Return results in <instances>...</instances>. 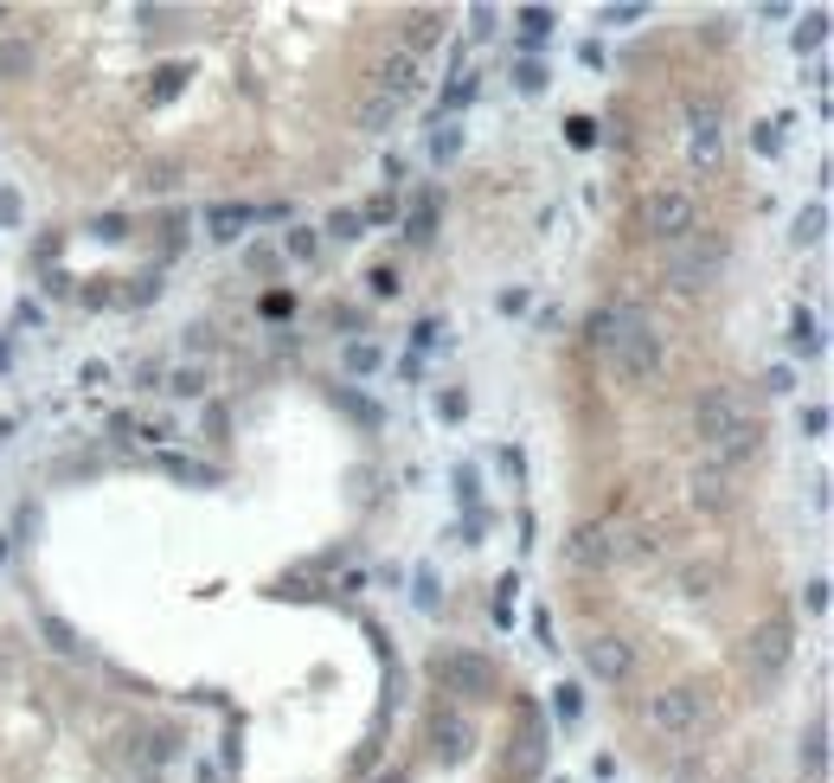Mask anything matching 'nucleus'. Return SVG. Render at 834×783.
<instances>
[{
  "label": "nucleus",
  "mask_w": 834,
  "mask_h": 783,
  "mask_svg": "<svg viewBox=\"0 0 834 783\" xmlns=\"http://www.w3.org/2000/svg\"><path fill=\"white\" fill-rule=\"evenodd\" d=\"M341 405H348V412L359 418V425H379V412H372V405H366L359 392H348V386H341Z\"/></svg>",
  "instance_id": "nucleus-40"
},
{
  "label": "nucleus",
  "mask_w": 834,
  "mask_h": 783,
  "mask_svg": "<svg viewBox=\"0 0 834 783\" xmlns=\"http://www.w3.org/2000/svg\"><path fill=\"white\" fill-rule=\"evenodd\" d=\"M39 636L52 642L59 655H77V648H84V642H77V630H71L65 617H39Z\"/></svg>",
  "instance_id": "nucleus-27"
},
{
  "label": "nucleus",
  "mask_w": 834,
  "mask_h": 783,
  "mask_svg": "<svg viewBox=\"0 0 834 783\" xmlns=\"http://www.w3.org/2000/svg\"><path fill=\"white\" fill-rule=\"evenodd\" d=\"M167 476H180V482H218L212 469H200V463H187V456H167Z\"/></svg>",
  "instance_id": "nucleus-37"
},
{
  "label": "nucleus",
  "mask_w": 834,
  "mask_h": 783,
  "mask_svg": "<svg viewBox=\"0 0 834 783\" xmlns=\"http://www.w3.org/2000/svg\"><path fill=\"white\" fill-rule=\"evenodd\" d=\"M482 97V72H456V84L443 90V103H437V116H456V110H469Z\"/></svg>",
  "instance_id": "nucleus-20"
},
{
  "label": "nucleus",
  "mask_w": 834,
  "mask_h": 783,
  "mask_svg": "<svg viewBox=\"0 0 834 783\" xmlns=\"http://www.w3.org/2000/svg\"><path fill=\"white\" fill-rule=\"evenodd\" d=\"M430 738H437V758H443V765H469V758H476V725H469L463 712H437Z\"/></svg>",
  "instance_id": "nucleus-12"
},
{
  "label": "nucleus",
  "mask_w": 834,
  "mask_h": 783,
  "mask_svg": "<svg viewBox=\"0 0 834 783\" xmlns=\"http://www.w3.org/2000/svg\"><path fill=\"white\" fill-rule=\"evenodd\" d=\"M789 655H796V623L789 617H764L751 636L738 642V661H745L751 681H776L789 668Z\"/></svg>",
  "instance_id": "nucleus-3"
},
{
  "label": "nucleus",
  "mask_w": 834,
  "mask_h": 783,
  "mask_svg": "<svg viewBox=\"0 0 834 783\" xmlns=\"http://www.w3.org/2000/svg\"><path fill=\"white\" fill-rule=\"evenodd\" d=\"M553 26H558L553 7H520V39H527V46H546V39H553Z\"/></svg>",
  "instance_id": "nucleus-23"
},
{
  "label": "nucleus",
  "mask_w": 834,
  "mask_h": 783,
  "mask_svg": "<svg viewBox=\"0 0 834 783\" xmlns=\"http://www.w3.org/2000/svg\"><path fill=\"white\" fill-rule=\"evenodd\" d=\"M758 450H764V425H758V418H745V425L725 430L719 443H706V463L732 476V463H745V456H758Z\"/></svg>",
  "instance_id": "nucleus-10"
},
{
  "label": "nucleus",
  "mask_w": 834,
  "mask_h": 783,
  "mask_svg": "<svg viewBox=\"0 0 834 783\" xmlns=\"http://www.w3.org/2000/svg\"><path fill=\"white\" fill-rule=\"evenodd\" d=\"M699 719H706V687H694V681L661 687V694L648 700V725H655V732H694Z\"/></svg>",
  "instance_id": "nucleus-6"
},
{
  "label": "nucleus",
  "mask_w": 834,
  "mask_h": 783,
  "mask_svg": "<svg viewBox=\"0 0 834 783\" xmlns=\"http://www.w3.org/2000/svg\"><path fill=\"white\" fill-rule=\"evenodd\" d=\"M565 142L571 148H597V116H565Z\"/></svg>",
  "instance_id": "nucleus-32"
},
{
  "label": "nucleus",
  "mask_w": 834,
  "mask_h": 783,
  "mask_svg": "<svg viewBox=\"0 0 834 783\" xmlns=\"http://www.w3.org/2000/svg\"><path fill=\"white\" fill-rule=\"evenodd\" d=\"M430 154H437V161H456V154H463V129H456V116H437V136H430Z\"/></svg>",
  "instance_id": "nucleus-26"
},
{
  "label": "nucleus",
  "mask_w": 834,
  "mask_h": 783,
  "mask_svg": "<svg viewBox=\"0 0 834 783\" xmlns=\"http://www.w3.org/2000/svg\"><path fill=\"white\" fill-rule=\"evenodd\" d=\"M565 559H571V571H610L623 559V533L610 520H584V527H571Z\"/></svg>",
  "instance_id": "nucleus-5"
},
{
  "label": "nucleus",
  "mask_w": 834,
  "mask_h": 783,
  "mask_svg": "<svg viewBox=\"0 0 834 783\" xmlns=\"http://www.w3.org/2000/svg\"><path fill=\"white\" fill-rule=\"evenodd\" d=\"M578 707H584V694L578 687H558V719H578Z\"/></svg>",
  "instance_id": "nucleus-43"
},
{
  "label": "nucleus",
  "mask_w": 834,
  "mask_h": 783,
  "mask_svg": "<svg viewBox=\"0 0 834 783\" xmlns=\"http://www.w3.org/2000/svg\"><path fill=\"white\" fill-rule=\"evenodd\" d=\"M822 39H829V13H822V7H816V13H803V26H796V33H789V46H796V59H803V52H816V46H822Z\"/></svg>",
  "instance_id": "nucleus-24"
},
{
  "label": "nucleus",
  "mask_w": 834,
  "mask_h": 783,
  "mask_svg": "<svg viewBox=\"0 0 834 783\" xmlns=\"http://www.w3.org/2000/svg\"><path fill=\"white\" fill-rule=\"evenodd\" d=\"M348 372H379V348H372V341H353V348H348Z\"/></svg>",
  "instance_id": "nucleus-36"
},
{
  "label": "nucleus",
  "mask_w": 834,
  "mask_h": 783,
  "mask_svg": "<svg viewBox=\"0 0 834 783\" xmlns=\"http://www.w3.org/2000/svg\"><path fill=\"white\" fill-rule=\"evenodd\" d=\"M789 354H803V359H816L822 354V321H816V308H789Z\"/></svg>",
  "instance_id": "nucleus-15"
},
{
  "label": "nucleus",
  "mask_w": 834,
  "mask_h": 783,
  "mask_svg": "<svg viewBox=\"0 0 834 783\" xmlns=\"http://www.w3.org/2000/svg\"><path fill=\"white\" fill-rule=\"evenodd\" d=\"M725 257H732V251H725V238H719V231H687V238L674 244V257H668V283L694 295V289H706V283H719V277H725Z\"/></svg>",
  "instance_id": "nucleus-2"
},
{
  "label": "nucleus",
  "mask_w": 834,
  "mask_h": 783,
  "mask_svg": "<svg viewBox=\"0 0 834 783\" xmlns=\"http://www.w3.org/2000/svg\"><path fill=\"white\" fill-rule=\"evenodd\" d=\"M803 430H809V437H829V412H822V405H809V412H803Z\"/></svg>",
  "instance_id": "nucleus-44"
},
{
  "label": "nucleus",
  "mask_w": 834,
  "mask_h": 783,
  "mask_svg": "<svg viewBox=\"0 0 834 783\" xmlns=\"http://www.w3.org/2000/svg\"><path fill=\"white\" fill-rule=\"evenodd\" d=\"M764 392H796V372H789V366H770V372H764Z\"/></svg>",
  "instance_id": "nucleus-41"
},
{
  "label": "nucleus",
  "mask_w": 834,
  "mask_h": 783,
  "mask_svg": "<svg viewBox=\"0 0 834 783\" xmlns=\"http://www.w3.org/2000/svg\"><path fill=\"white\" fill-rule=\"evenodd\" d=\"M610 334H617V302L584 315V348H591V354H610Z\"/></svg>",
  "instance_id": "nucleus-21"
},
{
  "label": "nucleus",
  "mask_w": 834,
  "mask_h": 783,
  "mask_svg": "<svg viewBox=\"0 0 834 783\" xmlns=\"http://www.w3.org/2000/svg\"><path fill=\"white\" fill-rule=\"evenodd\" d=\"M167 392H174V399H200V392H206V372H200V366H180V372L167 379Z\"/></svg>",
  "instance_id": "nucleus-30"
},
{
  "label": "nucleus",
  "mask_w": 834,
  "mask_h": 783,
  "mask_svg": "<svg viewBox=\"0 0 834 783\" xmlns=\"http://www.w3.org/2000/svg\"><path fill=\"white\" fill-rule=\"evenodd\" d=\"M366 289H372V295H379V302H386V295H399V270H392V264H372V270H366Z\"/></svg>",
  "instance_id": "nucleus-34"
},
{
  "label": "nucleus",
  "mask_w": 834,
  "mask_h": 783,
  "mask_svg": "<svg viewBox=\"0 0 834 783\" xmlns=\"http://www.w3.org/2000/svg\"><path fill=\"white\" fill-rule=\"evenodd\" d=\"M469 33H476V39L494 33V7H469Z\"/></svg>",
  "instance_id": "nucleus-42"
},
{
  "label": "nucleus",
  "mask_w": 834,
  "mask_h": 783,
  "mask_svg": "<svg viewBox=\"0 0 834 783\" xmlns=\"http://www.w3.org/2000/svg\"><path fill=\"white\" fill-rule=\"evenodd\" d=\"M282 251H289L295 264H308V257H315L321 244H315V231H302V225H289V231H282Z\"/></svg>",
  "instance_id": "nucleus-29"
},
{
  "label": "nucleus",
  "mask_w": 834,
  "mask_h": 783,
  "mask_svg": "<svg viewBox=\"0 0 834 783\" xmlns=\"http://www.w3.org/2000/svg\"><path fill=\"white\" fill-rule=\"evenodd\" d=\"M26 72H33V46H20V39L0 46V77H26Z\"/></svg>",
  "instance_id": "nucleus-28"
},
{
  "label": "nucleus",
  "mask_w": 834,
  "mask_h": 783,
  "mask_svg": "<svg viewBox=\"0 0 834 783\" xmlns=\"http://www.w3.org/2000/svg\"><path fill=\"white\" fill-rule=\"evenodd\" d=\"M180 84H187V65H161V72H154V90H148V97H154V103H167V97H174Z\"/></svg>",
  "instance_id": "nucleus-33"
},
{
  "label": "nucleus",
  "mask_w": 834,
  "mask_h": 783,
  "mask_svg": "<svg viewBox=\"0 0 834 783\" xmlns=\"http://www.w3.org/2000/svg\"><path fill=\"white\" fill-rule=\"evenodd\" d=\"M642 13H648V7H597L604 26H629V20H642Z\"/></svg>",
  "instance_id": "nucleus-39"
},
{
  "label": "nucleus",
  "mask_w": 834,
  "mask_h": 783,
  "mask_svg": "<svg viewBox=\"0 0 834 783\" xmlns=\"http://www.w3.org/2000/svg\"><path fill=\"white\" fill-rule=\"evenodd\" d=\"M443 39V13H430V7H417L412 20H405V52H424V46H437Z\"/></svg>",
  "instance_id": "nucleus-18"
},
{
  "label": "nucleus",
  "mask_w": 834,
  "mask_h": 783,
  "mask_svg": "<svg viewBox=\"0 0 834 783\" xmlns=\"http://www.w3.org/2000/svg\"><path fill=\"white\" fill-rule=\"evenodd\" d=\"M399 110H405V103H392V97H379V90H372V97H359V116H353V123H359L366 136H386V129L399 123Z\"/></svg>",
  "instance_id": "nucleus-17"
},
{
  "label": "nucleus",
  "mask_w": 834,
  "mask_h": 783,
  "mask_svg": "<svg viewBox=\"0 0 834 783\" xmlns=\"http://www.w3.org/2000/svg\"><path fill=\"white\" fill-rule=\"evenodd\" d=\"M264 315H295V295H264Z\"/></svg>",
  "instance_id": "nucleus-45"
},
{
  "label": "nucleus",
  "mask_w": 834,
  "mask_h": 783,
  "mask_svg": "<svg viewBox=\"0 0 834 783\" xmlns=\"http://www.w3.org/2000/svg\"><path fill=\"white\" fill-rule=\"evenodd\" d=\"M610 359H617V372H623L629 386H648V379L661 372V334H655V321H648L642 308H629V302H617Z\"/></svg>",
  "instance_id": "nucleus-1"
},
{
  "label": "nucleus",
  "mask_w": 834,
  "mask_h": 783,
  "mask_svg": "<svg viewBox=\"0 0 834 783\" xmlns=\"http://www.w3.org/2000/svg\"><path fill=\"white\" fill-rule=\"evenodd\" d=\"M0 20H7V7H0Z\"/></svg>",
  "instance_id": "nucleus-48"
},
{
  "label": "nucleus",
  "mask_w": 834,
  "mask_h": 783,
  "mask_svg": "<svg viewBox=\"0 0 834 783\" xmlns=\"http://www.w3.org/2000/svg\"><path fill=\"white\" fill-rule=\"evenodd\" d=\"M796 765H803L809 778L829 771V719H809V732H803V745H796Z\"/></svg>",
  "instance_id": "nucleus-16"
},
{
  "label": "nucleus",
  "mask_w": 834,
  "mask_h": 783,
  "mask_svg": "<svg viewBox=\"0 0 834 783\" xmlns=\"http://www.w3.org/2000/svg\"><path fill=\"white\" fill-rule=\"evenodd\" d=\"M251 218H257L251 206H231V200H218V206L206 213V225H212V238H238V231H244Z\"/></svg>",
  "instance_id": "nucleus-22"
},
{
  "label": "nucleus",
  "mask_w": 834,
  "mask_h": 783,
  "mask_svg": "<svg viewBox=\"0 0 834 783\" xmlns=\"http://www.w3.org/2000/svg\"><path fill=\"white\" fill-rule=\"evenodd\" d=\"M321 231H328V238H341V244H359V238H366V225H359V213H353V206H334Z\"/></svg>",
  "instance_id": "nucleus-25"
},
{
  "label": "nucleus",
  "mask_w": 834,
  "mask_h": 783,
  "mask_svg": "<svg viewBox=\"0 0 834 783\" xmlns=\"http://www.w3.org/2000/svg\"><path fill=\"white\" fill-rule=\"evenodd\" d=\"M642 225H648V238H668V244H681L687 231L699 225L694 200L687 193H674V187H661V193H648V206H642Z\"/></svg>",
  "instance_id": "nucleus-7"
},
{
  "label": "nucleus",
  "mask_w": 834,
  "mask_h": 783,
  "mask_svg": "<svg viewBox=\"0 0 834 783\" xmlns=\"http://www.w3.org/2000/svg\"><path fill=\"white\" fill-rule=\"evenodd\" d=\"M712 584H719V566H687L681 571V591H687V597H706Z\"/></svg>",
  "instance_id": "nucleus-31"
},
{
  "label": "nucleus",
  "mask_w": 834,
  "mask_h": 783,
  "mask_svg": "<svg viewBox=\"0 0 834 783\" xmlns=\"http://www.w3.org/2000/svg\"><path fill=\"white\" fill-rule=\"evenodd\" d=\"M430 668H437V681H443L450 694H463V700H494V687H501L494 661L476 655V648H443Z\"/></svg>",
  "instance_id": "nucleus-4"
},
{
  "label": "nucleus",
  "mask_w": 834,
  "mask_h": 783,
  "mask_svg": "<svg viewBox=\"0 0 834 783\" xmlns=\"http://www.w3.org/2000/svg\"><path fill=\"white\" fill-rule=\"evenodd\" d=\"M514 84H520V90H546V65H540V59H520Z\"/></svg>",
  "instance_id": "nucleus-38"
},
{
  "label": "nucleus",
  "mask_w": 834,
  "mask_h": 783,
  "mask_svg": "<svg viewBox=\"0 0 834 783\" xmlns=\"http://www.w3.org/2000/svg\"><path fill=\"white\" fill-rule=\"evenodd\" d=\"M719 148H725V123H719V110H712V103H694V110H687V161L712 167V161H719Z\"/></svg>",
  "instance_id": "nucleus-9"
},
{
  "label": "nucleus",
  "mask_w": 834,
  "mask_h": 783,
  "mask_svg": "<svg viewBox=\"0 0 834 783\" xmlns=\"http://www.w3.org/2000/svg\"><path fill=\"white\" fill-rule=\"evenodd\" d=\"M789 238H796L803 251H816V244L829 238V206H822V200H816V206H803V213H796V225H789Z\"/></svg>",
  "instance_id": "nucleus-19"
},
{
  "label": "nucleus",
  "mask_w": 834,
  "mask_h": 783,
  "mask_svg": "<svg viewBox=\"0 0 834 783\" xmlns=\"http://www.w3.org/2000/svg\"><path fill=\"white\" fill-rule=\"evenodd\" d=\"M430 225H437V200H417L412 206V244H430Z\"/></svg>",
  "instance_id": "nucleus-35"
},
{
  "label": "nucleus",
  "mask_w": 834,
  "mask_h": 783,
  "mask_svg": "<svg viewBox=\"0 0 834 783\" xmlns=\"http://www.w3.org/2000/svg\"><path fill=\"white\" fill-rule=\"evenodd\" d=\"M687 501H694L699 514H732V501H738V489H732V476L725 469H694V489H687Z\"/></svg>",
  "instance_id": "nucleus-13"
},
{
  "label": "nucleus",
  "mask_w": 834,
  "mask_h": 783,
  "mask_svg": "<svg viewBox=\"0 0 834 783\" xmlns=\"http://www.w3.org/2000/svg\"><path fill=\"white\" fill-rule=\"evenodd\" d=\"M379 783H405V778H399V771H392V778H379Z\"/></svg>",
  "instance_id": "nucleus-47"
},
{
  "label": "nucleus",
  "mask_w": 834,
  "mask_h": 783,
  "mask_svg": "<svg viewBox=\"0 0 834 783\" xmlns=\"http://www.w3.org/2000/svg\"><path fill=\"white\" fill-rule=\"evenodd\" d=\"M732 425H745V405L732 399V392H706L694 405V430H699V443H719Z\"/></svg>",
  "instance_id": "nucleus-11"
},
{
  "label": "nucleus",
  "mask_w": 834,
  "mask_h": 783,
  "mask_svg": "<svg viewBox=\"0 0 834 783\" xmlns=\"http://www.w3.org/2000/svg\"><path fill=\"white\" fill-rule=\"evenodd\" d=\"M584 674L604 681V687L629 681V674H635V642L629 636H591L584 642Z\"/></svg>",
  "instance_id": "nucleus-8"
},
{
  "label": "nucleus",
  "mask_w": 834,
  "mask_h": 783,
  "mask_svg": "<svg viewBox=\"0 0 834 783\" xmlns=\"http://www.w3.org/2000/svg\"><path fill=\"white\" fill-rule=\"evenodd\" d=\"M0 218H7V225L20 218V193H13V187H0Z\"/></svg>",
  "instance_id": "nucleus-46"
},
{
  "label": "nucleus",
  "mask_w": 834,
  "mask_h": 783,
  "mask_svg": "<svg viewBox=\"0 0 834 783\" xmlns=\"http://www.w3.org/2000/svg\"><path fill=\"white\" fill-rule=\"evenodd\" d=\"M417 84H424V65H417L412 52L399 46L386 65H379V97H392V103H405V97H417Z\"/></svg>",
  "instance_id": "nucleus-14"
}]
</instances>
